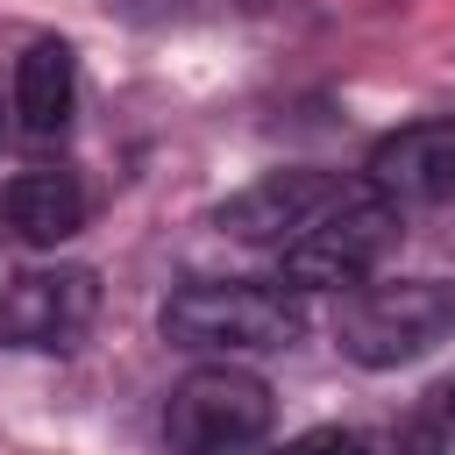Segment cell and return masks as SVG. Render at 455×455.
<instances>
[{"label": "cell", "mask_w": 455, "mask_h": 455, "mask_svg": "<svg viewBox=\"0 0 455 455\" xmlns=\"http://www.w3.org/2000/svg\"><path fill=\"white\" fill-rule=\"evenodd\" d=\"M270 412H277L270 384L220 355V363H199L192 377L171 384V398H164V448L171 455H242V448H256L270 434Z\"/></svg>", "instance_id": "cell-4"}, {"label": "cell", "mask_w": 455, "mask_h": 455, "mask_svg": "<svg viewBox=\"0 0 455 455\" xmlns=\"http://www.w3.org/2000/svg\"><path fill=\"white\" fill-rule=\"evenodd\" d=\"M355 455H412V448H405V441H370V434H363V441H355Z\"/></svg>", "instance_id": "cell-12"}, {"label": "cell", "mask_w": 455, "mask_h": 455, "mask_svg": "<svg viewBox=\"0 0 455 455\" xmlns=\"http://www.w3.org/2000/svg\"><path fill=\"white\" fill-rule=\"evenodd\" d=\"M100 313V277L92 270H21L0 291V341L7 348H36V355H64L85 341Z\"/></svg>", "instance_id": "cell-5"}, {"label": "cell", "mask_w": 455, "mask_h": 455, "mask_svg": "<svg viewBox=\"0 0 455 455\" xmlns=\"http://www.w3.org/2000/svg\"><path fill=\"white\" fill-rule=\"evenodd\" d=\"M71 100H78V64H71V43L43 36L21 50L14 64V114L28 135H57L71 121Z\"/></svg>", "instance_id": "cell-9"}, {"label": "cell", "mask_w": 455, "mask_h": 455, "mask_svg": "<svg viewBox=\"0 0 455 455\" xmlns=\"http://www.w3.org/2000/svg\"><path fill=\"white\" fill-rule=\"evenodd\" d=\"M405 448H412V455H455V377H448V384H434V391L412 405Z\"/></svg>", "instance_id": "cell-10"}, {"label": "cell", "mask_w": 455, "mask_h": 455, "mask_svg": "<svg viewBox=\"0 0 455 455\" xmlns=\"http://www.w3.org/2000/svg\"><path fill=\"white\" fill-rule=\"evenodd\" d=\"M0 213H7V228H14L21 242L57 249V242H71V235L85 228V185H78V171H64V164H28V171L7 178Z\"/></svg>", "instance_id": "cell-8"}, {"label": "cell", "mask_w": 455, "mask_h": 455, "mask_svg": "<svg viewBox=\"0 0 455 455\" xmlns=\"http://www.w3.org/2000/svg\"><path fill=\"white\" fill-rule=\"evenodd\" d=\"M171 348L192 355H263V348H291L306 313L291 284H256V277H213V284H185L164 299L156 313Z\"/></svg>", "instance_id": "cell-1"}, {"label": "cell", "mask_w": 455, "mask_h": 455, "mask_svg": "<svg viewBox=\"0 0 455 455\" xmlns=\"http://www.w3.org/2000/svg\"><path fill=\"white\" fill-rule=\"evenodd\" d=\"M455 334V284L448 277H391V284H355L334 313V341L363 370H398L419 363Z\"/></svg>", "instance_id": "cell-2"}, {"label": "cell", "mask_w": 455, "mask_h": 455, "mask_svg": "<svg viewBox=\"0 0 455 455\" xmlns=\"http://www.w3.org/2000/svg\"><path fill=\"white\" fill-rule=\"evenodd\" d=\"M341 192H348V178H334V171H270V178H256L249 192H235V199L220 206V235L284 249V242L306 235Z\"/></svg>", "instance_id": "cell-6"}, {"label": "cell", "mask_w": 455, "mask_h": 455, "mask_svg": "<svg viewBox=\"0 0 455 455\" xmlns=\"http://www.w3.org/2000/svg\"><path fill=\"white\" fill-rule=\"evenodd\" d=\"M363 178H370L384 199H398V206H434V199H448V192H455V121H405V128H391V135L370 149Z\"/></svg>", "instance_id": "cell-7"}, {"label": "cell", "mask_w": 455, "mask_h": 455, "mask_svg": "<svg viewBox=\"0 0 455 455\" xmlns=\"http://www.w3.org/2000/svg\"><path fill=\"white\" fill-rule=\"evenodd\" d=\"M128 14H156V7H171V0H121Z\"/></svg>", "instance_id": "cell-13"}, {"label": "cell", "mask_w": 455, "mask_h": 455, "mask_svg": "<svg viewBox=\"0 0 455 455\" xmlns=\"http://www.w3.org/2000/svg\"><path fill=\"white\" fill-rule=\"evenodd\" d=\"M355 441H363V434H348V427H313V434L284 441L277 455H355Z\"/></svg>", "instance_id": "cell-11"}, {"label": "cell", "mask_w": 455, "mask_h": 455, "mask_svg": "<svg viewBox=\"0 0 455 455\" xmlns=\"http://www.w3.org/2000/svg\"><path fill=\"white\" fill-rule=\"evenodd\" d=\"M398 242V199H384L370 178H348V192L277 249V284L291 291H341L377 270V256Z\"/></svg>", "instance_id": "cell-3"}]
</instances>
